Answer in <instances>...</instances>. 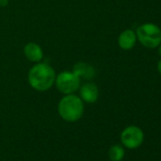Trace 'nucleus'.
Masks as SVG:
<instances>
[{
  "label": "nucleus",
  "instance_id": "nucleus-1",
  "mask_svg": "<svg viewBox=\"0 0 161 161\" xmlns=\"http://www.w3.org/2000/svg\"><path fill=\"white\" fill-rule=\"evenodd\" d=\"M28 78L32 88L37 91H46L55 83L56 73L49 64L39 63L31 68Z\"/></svg>",
  "mask_w": 161,
  "mask_h": 161
},
{
  "label": "nucleus",
  "instance_id": "nucleus-2",
  "mask_svg": "<svg viewBox=\"0 0 161 161\" xmlns=\"http://www.w3.org/2000/svg\"><path fill=\"white\" fill-rule=\"evenodd\" d=\"M84 102L74 94L64 97L58 104V112L63 119L68 122L79 120L84 114Z\"/></svg>",
  "mask_w": 161,
  "mask_h": 161
},
{
  "label": "nucleus",
  "instance_id": "nucleus-3",
  "mask_svg": "<svg viewBox=\"0 0 161 161\" xmlns=\"http://www.w3.org/2000/svg\"><path fill=\"white\" fill-rule=\"evenodd\" d=\"M136 39L148 48H154L161 43V30L153 23H145L137 28Z\"/></svg>",
  "mask_w": 161,
  "mask_h": 161
},
{
  "label": "nucleus",
  "instance_id": "nucleus-4",
  "mask_svg": "<svg viewBox=\"0 0 161 161\" xmlns=\"http://www.w3.org/2000/svg\"><path fill=\"white\" fill-rule=\"evenodd\" d=\"M55 84L61 93L68 95L77 91L80 85V79L75 72L64 71L56 76Z\"/></svg>",
  "mask_w": 161,
  "mask_h": 161
},
{
  "label": "nucleus",
  "instance_id": "nucleus-5",
  "mask_svg": "<svg viewBox=\"0 0 161 161\" xmlns=\"http://www.w3.org/2000/svg\"><path fill=\"white\" fill-rule=\"evenodd\" d=\"M120 140L126 148L136 149L143 143L144 133L139 127L131 125L121 132Z\"/></svg>",
  "mask_w": 161,
  "mask_h": 161
},
{
  "label": "nucleus",
  "instance_id": "nucleus-6",
  "mask_svg": "<svg viewBox=\"0 0 161 161\" xmlns=\"http://www.w3.org/2000/svg\"><path fill=\"white\" fill-rule=\"evenodd\" d=\"M80 98H82L83 102L93 103L97 102L99 98V89L95 84H85L80 90Z\"/></svg>",
  "mask_w": 161,
  "mask_h": 161
},
{
  "label": "nucleus",
  "instance_id": "nucleus-7",
  "mask_svg": "<svg viewBox=\"0 0 161 161\" xmlns=\"http://www.w3.org/2000/svg\"><path fill=\"white\" fill-rule=\"evenodd\" d=\"M136 42V34L132 30H126L122 31L119 37V46L124 49L129 50L134 47Z\"/></svg>",
  "mask_w": 161,
  "mask_h": 161
},
{
  "label": "nucleus",
  "instance_id": "nucleus-8",
  "mask_svg": "<svg viewBox=\"0 0 161 161\" xmlns=\"http://www.w3.org/2000/svg\"><path fill=\"white\" fill-rule=\"evenodd\" d=\"M25 56L31 62H40L43 59V50L41 47L35 43H29L24 47Z\"/></svg>",
  "mask_w": 161,
  "mask_h": 161
},
{
  "label": "nucleus",
  "instance_id": "nucleus-9",
  "mask_svg": "<svg viewBox=\"0 0 161 161\" xmlns=\"http://www.w3.org/2000/svg\"><path fill=\"white\" fill-rule=\"evenodd\" d=\"M73 72H75L77 75H79V77L80 76H85L84 78L86 79H91L93 78L95 72L92 66L84 64V63H79L74 66V70Z\"/></svg>",
  "mask_w": 161,
  "mask_h": 161
},
{
  "label": "nucleus",
  "instance_id": "nucleus-10",
  "mask_svg": "<svg viewBox=\"0 0 161 161\" xmlns=\"http://www.w3.org/2000/svg\"><path fill=\"white\" fill-rule=\"evenodd\" d=\"M124 154L125 151L120 145H114L108 151V157L111 161H121Z\"/></svg>",
  "mask_w": 161,
  "mask_h": 161
},
{
  "label": "nucleus",
  "instance_id": "nucleus-11",
  "mask_svg": "<svg viewBox=\"0 0 161 161\" xmlns=\"http://www.w3.org/2000/svg\"><path fill=\"white\" fill-rule=\"evenodd\" d=\"M9 3V0H0V7H5Z\"/></svg>",
  "mask_w": 161,
  "mask_h": 161
},
{
  "label": "nucleus",
  "instance_id": "nucleus-12",
  "mask_svg": "<svg viewBox=\"0 0 161 161\" xmlns=\"http://www.w3.org/2000/svg\"><path fill=\"white\" fill-rule=\"evenodd\" d=\"M157 70L161 74V60H159L158 63H157Z\"/></svg>",
  "mask_w": 161,
  "mask_h": 161
},
{
  "label": "nucleus",
  "instance_id": "nucleus-13",
  "mask_svg": "<svg viewBox=\"0 0 161 161\" xmlns=\"http://www.w3.org/2000/svg\"><path fill=\"white\" fill-rule=\"evenodd\" d=\"M159 46H160V47H159V54H160V56H161V43H160Z\"/></svg>",
  "mask_w": 161,
  "mask_h": 161
}]
</instances>
